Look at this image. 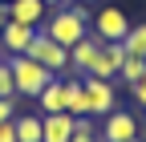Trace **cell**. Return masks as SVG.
<instances>
[{
  "label": "cell",
  "instance_id": "cell-20",
  "mask_svg": "<svg viewBox=\"0 0 146 142\" xmlns=\"http://www.w3.org/2000/svg\"><path fill=\"white\" fill-rule=\"evenodd\" d=\"M16 110H12V98H0V122H12Z\"/></svg>",
  "mask_w": 146,
  "mask_h": 142
},
{
  "label": "cell",
  "instance_id": "cell-21",
  "mask_svg": "<svg viewBox=\"0 0 146 142\" xmlns=\"http://www.w3.org/2000/svg\"><path fill=\"white\" fill-rule=\"evenodd\" d=\"M0 142H16V126L12 122H0Z\"/></svg>",
  "mask_w": 146,
  "mask_h": 142
},
{
  "label": "cell",
  "instance_id": "cell-6",
  "mask_svg": "<svg viewBox=\"0 0 146 142\" xmlns=\"http://www.w3.org/2000/svg\"><path fill=\"white\" fill-rule=\"evenodd\" d=\"M126 61V49L122 41H102V53H98V61L85 69V77H102V81H114L118 77V69Z\"/></svg>",
  "mask_w": 146,
  "mask_h": 142
},
{
  "label": "cell",
  "instance_id": "cell-13",
  "mask_svg": "<svg viewBox=\"0 0 146 142\" xmlns=\"http://www.w3.org/2000/svg\"><path fill=\"white\" fill-rule=\"evenodd\" d=\"M16 126V142H41V114H21L12 118Z\"/></svg>",
  "mask_w": 146,
  "mask_h": 142
},
{
  "label": "cell",
  "instance_id": "cell-25",
  "mask_svg": "<svg viewBox=\"0 0 146 142\" xmlns=\"http://www.w3.org/2000/svg\"><path fill=\"white\" fill-rule=\"evenodd\" d=\"M77 4H94V0H77Z\"/></svg>",
  "mask_w": 146,
  "mask_h": 142
},
{
  "label": "cell",
  "instance_id": "cell-14",
  "mask_svg": "<svg viewBox=\"0 0 146 142\" xmlns=\"http://www.w3.org/2000/svg\"><path fill=\"white\" fill-rule=\"evenodd\" d=\"M65 110H69L73 118L89 114V106H85V85H81V81H65Z\"/></svg>",
  "mask_w": 146,
  "mask_h": 142
},
{
  "label": "cell",
  "instance_id": "cell-16",
  "mask_svg": "<svg viewBox=\"0 0 146 142\" xmlns=\"http://www.w3.org/2000/svg\"><path fill=\"white\" fill-rule=\"evenodd\" d=\"M118 77H122L126 85H134L138 77H146V57H130V53H126V61H122V69H118Z\"/></svg>",
  "mask_w": 146,
  "mask_h": 142
},
{
  "label": "cell",
  "instance_id": "cell-26",
  "mask_svg": "<svg viewBox=\"0 0 146 142\" xmlns=\"http://www.w3.org/2000/svg\"><path fill=\"white\" fill-rule=\"evenodd\" d=\"M0 61H4V49H0Z\"/></svg>",
  "mask_w": 146,
  "mask_h": 142
},
{
  "label": "cell",
  "instance_id": "cell-12",
  "mask_svg": "<svg viewBox=\"0 0 146 142\" xmlns=\"http://www.w3.org/2000/svg\"><path fill=\"white\" fill-rule=\"evenodd\" d=\"M36 102H41V114H69L65 110V81L53 77L41 94H36Z\"/></svg>",
  "mask_w": 146,
  "mask_h": 142
},
{
  "label": "cell",
  "instance_id": "cell-2",
  "mask_svg": "<svg viewBox=\"0 0 146 142\" xmlns=\"http://www.w3.org/2000/svg\"><path fill=\"white\" fill-rule=\"evenodd\" d=\"M8 69H12V81H16V94H25V98H36L45 90V85L53 81V73L41 65V61H33V57H8Z\"/></svg>",
  "mask_w": 146,
  "mask_h": 142
},
{
  "label": "cell",
  "instance_id": "cell-1",
  "mask_svg": "<svg viewBox=\"0 0 146 142\" xmlns=\"http://www.w3.org/2000/svg\"><path fill=\"white\" fill-rule=\"evenodd\" d=\"M41 33L45 37H53L57 45H65V49H73L85 33H89V16L81 12V8H57L49 16V21L41 25Z\"/></svg>",
  "mask_w": 146,
  "mask_h": 142
},
{
  "label": "cell",
  "instance_id": "cell-18",
  "mask_svg": "<svg viewBox=\"0 0 146 142\" xmlns=\"http://www.w3.org/2000/svg\"><path fill=\"white\" fill-rule=\"evenodd\" d=\"M73 134H98V126H94V118H89V114H81V118H73Z\"/></svg>",
  "mask_w": 146,
  "mask_h": 142
},
{
  "label": "cell",
  "instance_id": "cell-5",
  "mask_svg": "<svg viewBox=\"0 0 146 142\" xmlns=\"http://www.w3.org/2000/svg\"><path fill=\"white\" fill-rule=\"evenodd\" d=\"M98 138H102V142H130V138H138V118L126 114V110H110V114L102 118Z\"/></svg>",
  "mask_w": 146,
  "mask_h": 142
},
{
  "label": "cell",
  "instance_id": "cell-11",
  "mask_svg": "<svg viewBox=\"0 0 146 142\" xmlns=\"http://www.w3.org/2000/svg\"><path fill=\"white\" fill-rule=\"evenodd\" d=\"M98 53H102V41L94 37V33H85V37H81L77 45L69 49V65H73V69H81V73H85V69L94 65V61H98Z\"/></svg>",
  "mask_w": 146,
  "mask_h": 142
},
{
  "label": "cell",
  "instance_id": "cell-4",
  "mask_svg": "<svg viewBox=\"0 0 146 142\" xmlns=\"http://www.w3.org/2000/svg\"><path fill=\"white\" fill-rule=\"evenodd\" d=\"M85 106H89V118H106L110 110H118V94L114 85L102 81V77H85Z\"/></svg>",
  "mask_w": 146,
  "mask_h": 142
},
{
  "label": "cell",
  "instance_id": "cell-23",
  "mask_svg": "<svg viewBox=\"0 0 146 142\" xmlns=\"http://www.w3.org/2000/svg\"><path fill=\"white\" fill-rule=\"evenodd\" d=\"M73 142H102L98 134H73Z\"/></svg>",
  "mask_w": 146,
  "mask_h": 142
},
{
  "label": "cell",
  "instance_id": "cell-27",
  "mask_svg": "<svg viewBox=\"0 0 146 142\" xmlns=\"http://www.w3.org/2000/svg\"><path fill=\"white\" fill-rule=\"evenodd\" d=\"M130 142H142V138H130Z\"/></svg>",
  "mask_w": 146,
  "mask_h": 142
},
{
  "label": "cell",
  "instance_id": "cell-22",
  "mask_svg": "<svg viewBox=\"0 0 146 142\" xmlns=\"http://www.w3.org/2000/svg\"><path fill=\"white\" fill-rule=\"evenodd\" d=\"M8 21H12V12H8V0H0V29H4Z\"/></svg>",
  "mask_w": 146,
  "mask_h": 142
},
{
  "label": "cell",
  "instance_id": "cell-17",
  "mask_svg": "<svg viewBox=\"0 0 146 142\" xmlns=\"http://www.w3.org/2000/svg\"><path fill=\"white\" fill-rule=\"evenodd\" d=\"M16 94V81H12V69L8 61H0V98H12Z\"/></svg>",
  "mask_w": 146,
  "mask_h": 142
},
{
  "label": "cell",
  "instance_id": "cell-7",
  "mask_svg": "<svg viewBox=\"0 0 146 142\" xmlns=\"http://www.w3.org/2000/svg\"><path fill=\"white\" fill-rule=\"evenodd\" d=\"M126 33H130V16L122 8H102L94 16V37L98 41H126Z\"/></svg>",
  "mask_w": 146,
  "mask_h": 142
},
{
  "label": "cell",
  "instance_id": "cell-3",
  "mask_svg": "<svg viewBox=\"0 0 146 142\" xmlns=\"http://www.w3.org/2000/svg\"><path fill=\"white\" fill-rule=\"evenodd\" d=\"M25 57H33V61H41V65L49 69V73H53V77H57V73H65V69H69V49H65V45H57L53 37H45L41 29H36V37H33V45L25 49Z\"/></svg>",
  "mask_w": 146,
  "mask_h": 142
},
{
  "label": "cell",
  "instance_id": "cell-8",
  "mask_svg": "<svg viewBox=\"0 0 146 142\" xmlns=\"http://www.w3.org/2000/svg\"><path fill=\"white\" fill-rule=\"evenodd\" d=\"M33 37H36V29L33 25H21V21H8L4 29H0V49L8 53V57H21V53L33 45Z\"/></svg>",
  "mask_w": 146,
  "mask_h": 142
},
{
  "label": "cell",
  "instance_id": "cell-9",
  "mask_svg": "<svg viewBox=\"0 0 146 142\" xmlns=\"http://www.w3.org/2000/svg\"><path fill=\"white\" fill-rule=\"evenodd\" d=\"M41 142H73V114H41Z\"/></svg>",
  "mask_w": 146,
  "mask_h": 142
},
{
  "label": "cell",
  "instance_id": "cell-15",
  "mask_svg": "<svg viewBox=\"0 0 146 142\" xmlns=\"http://www.w3.org/2000/svg\"><path fill=\"white\" fill-rule=\"evenodd\" d=\"M122 49L130 53V57H146V25H130V33H126Z\"/></svg>",
  "mask_w": 146,
  "mask_h": 142
},
{
  "label": "cell",
  "instance_id": "cell-24",
  "mask_svg": "<svg viewBox=\"0 0 146 142\" xmlns=\"http://www.w3.org/2000/svg\"><path fill=\"white\" fill-rule=\"evenodd\" d=\"M45 4H61V0H45Z\"/></svg>",
  "mask_w": 146,
  "mask_h": 142
},
{
  "label": "cell",
  "instance_id": "cell-19",
  "mask_svg": "<svg viewBox=\"0 0 146 142\" xmlns=\"http://www.w3.org/2000/svg\"><path fill=\"white\" fill-rule=\"evenodd\" d=\"M130 94H134V102L142 106V110H146V77H138V81L130 85Z\"/></svg>",
  "mask_w": 146,
  "mask_h": 142
},
{
  "label": "cell",
  "instance_id": "cell-10",
  "mask_svg": "<svg viewBox=\"0 0 146 142\" xmlns=\"http://www.w3.org/2000/svg\"><path fill=\"white\" fill-rule=\"evenodd\" d=\"M8 12H12V21L41 29V25H45V12H49V4H45V0H8Z\"/></svg>",
  "mask_w": 146,
  "mask_h": 142
}]
</instances>
